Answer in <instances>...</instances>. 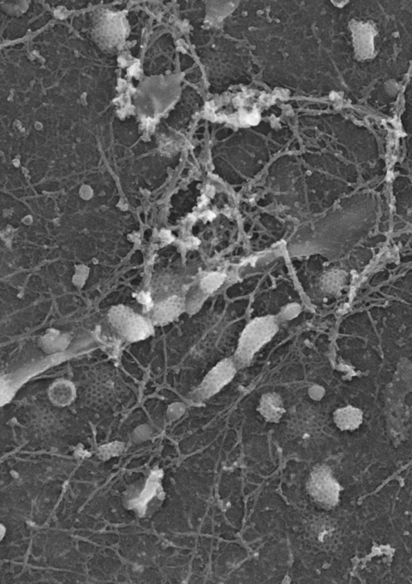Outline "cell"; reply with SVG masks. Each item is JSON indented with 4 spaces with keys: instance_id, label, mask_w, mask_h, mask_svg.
Here are the masks:
<instances>
[{
    "instance_id": "7a4b0ae2",
    "label": "cell",
    "mask_w": 412,
    "mask_h": 584,
    "mask_svg": "<svg viewBox=\"0 0 412 584\" xmlns=\"http://www.w3.org/2000/svg\"><path fill=\"white\" fill-rule=\"evenodd\" d=\"M236 363L232 359L221 361L204 377L202 384L194 393L196 400L202 401L217 394L234 379L236 374Z\"/></svg>"
},
{
    "instance_id": "5b68a950",
    "label": "cell",
    "mask_w": 412,
    "mask_h": 584,
    "mask_svg": "<svg viewBox=\"0 0 412 584\" xmlns=\"http://www.w3.org/2000/svg\"><path fill=\"white\" fill-rule=\"evenodd\" d=\"M335 420L342 430L355 429L362 424V412L354 407H346L337 411Z\"/></svg>"
},
{
    "instance_id": "277c9868",
    "label": "cell",
    "mask_w": 412,
    "mask_h": 584,
    "mask_svg": "<svg viewBox=\"0 0 412 584\" xmlns=\"http://www.w3.org/2000/svg\"><path fill=\"white\" fill-rule=\"evenodd\" d=\"M259 411L269 422H278L285 411L281 396L276 393H268L262 397Z\"/></svg>"
},
{
    "instance_id": "8992f818",
    "label": "cell",
    "mask_w": 412,
    "mask_h": 584,
    "mask_svg": "<svg viewBox=\"0 0 412 584\" xmlns=\"http://www.w3.org/2000/svg\"><path fill=\"white\" fill-rule=\"evenodd\" d=\"M225 281V276L213 273L205 276L202 281V289L205 292H213L218 289Z\"/></svg>"
},
{
    "instance_id": "6da1fadb",
    "label": "cell",
    "mask_w": 412,
    "mask_h": 584,
    "mask_svg": "<svg viewBox=\"0 0 412 584\" xmlns=\"http://www.w3.org/2000/svg\"><path fill=\"white\" fill-rule=\"evenodd\" d=\"M279 330L278 321L268 316L254 319L244 328L234 359L240 367L248 365L254 355L272 339Z\"/></svg>"
},
{
    "instance_id": "52a82bcc",
    "label": "cell",
    "mask_w": 412,
    "mask_h": 584,
    "mask_svg": "<svg viewBox=\"0 0 412 584\" xmlns=\"http://www.w3.org/2000/svg\"><path fill=\"white\" fill-rule=\"evenodd\" d=\"M248 124H256L259 121V116L256 114H252L246 117Z\"/></svg>"
},
{
    "instance_id": "3957f363",
    "label": "cell",
    "mask_w": 412,
    "mask_h": 584,
    "mask_svg": "<svg viewBox=\"0 0 412 584\" xmlns=\"http://www.w3.org/2000/svg\"><path fill=\"white\" fill-rule=\"evenodd\" d=\"M311 488L314 497L321 502L330 505L337 502L339 495V485L326 470L321 469L313 474Z\"/></svg>"
}]
</instances>
